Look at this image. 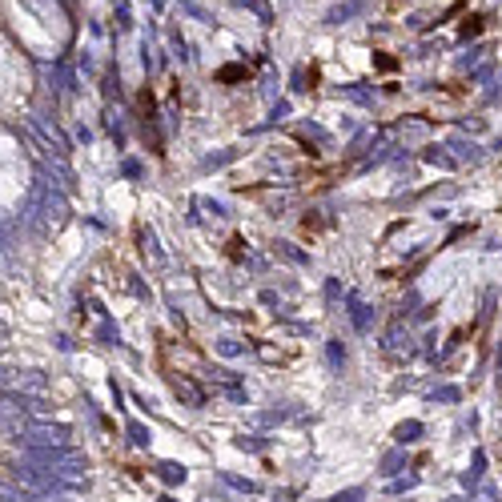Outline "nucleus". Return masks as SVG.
<instances>
[{"instance_id": "7ed1b4c3", "label": "nucleus", "mask_w": 502, "mask_h": 502, "mask_svg": "<svg viewBox=\"0 0 502 502\" xmlns=\"http://www.w3.org/2000/svg\"><path fill=\"white\" fill-rule=\"evenodd\" d=\"M418 434H422V426H418V422H410V426H398V438H402V442H414Z\"/></svg>"}, {"instance_id": "20e7f679", "label": "nucleus", "mask_w": 502, "mask_h": 502, "mask_svg": "<svg viewBox=\"0 0 502 502\" xmlns=\"http://www.w3.org/2000/svg\"><path fill=\"white\" fill-rule=\"evenodd\" d=\"M225 482H229V486H237V490H245V494L253 490V482H245V478H234V474H225Z\"/></svg>"}, {"instance_id": "39448f33", "label": "nucleus", "mask_w": 502, "mask_h": 502, "mask_svg": "<svg viewBox=\"0 0 502 502\" xmlns=\"http://www.w3.org/2000/svg\"><path fill=\"white\" fill-rule=\"evenodd\" d=\"M161 502H173V499H161Z\"/></svg>"}, {"instance_id": "f03ea898", "label": "nucleus", "mask_w": 502, "mask_h": 502, "mask_svg": "<svg viewBox=\"0 0 502 502\" xmlns=\"http://www.w3.org/2000/svg\"><path fill=\"white\" fill-rule=\"evenodd\" d=\"M157 478L169 482V486H177V482H185V470H181L177 462H161V466H157Z\"/></svg>"}, {"instance_id": "f257e3e1", "label": "nucleus", "mask_w": 502, "mask_h": 502, "mask_svg": "<svg viewBox=\"0 0 502 502\" xmlns=\"http://www.w3.org/2000/svg\"><path fill=\"white\" fill-rule=\"evenodd\" d=\"M25 442L29 446H49V450H64L68 430H64V426H29V430H25Z\"/></svg>"}]
</instances>
